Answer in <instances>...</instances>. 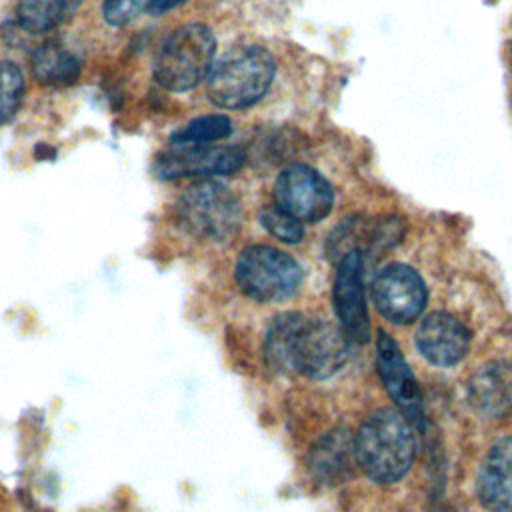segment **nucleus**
<instances>
[{
  "label": "nucleus",
  "mask_w": 512,
  "mask_h": 512,
  "mask_svg": "<svg viewBox=\"0 0 512 512\" xmlns=\"http://www.w3.org/2000/svg\"><path fill=\"white\" fill-rule=\"evenodd\" d=\"M264 358L276 372H296L322 380L346 364L348 338L334 324L284 312L266 328Z\"/></svg>",
  "instance_id": "1"
},
{
  "label": "nucleus",
  "mask_w": 512,
  "mask_h": 512,
  "mask_svg": "<svg viewBox=\"0 0 512 512\" xmlns=\"http://www.w3.org/2000/svg\"><path fill=\"white\" fill-rule=\"evenodd\" d=\"M416 452L410 420L394 408L372 412L354 436L356 464L380 484L400 480L412 466Z\"/></svg>",
  "instance_id": "2"
},
{
  "label": "nucleus",
  "mask_w": 512,
  "mask_h": 512,
  "mask_svg": "<svg viewBox=\"0 0 512 512\" xmlns=\"http://www.w3.org/2000/svg\"><path fill=\"white\" fill-rule=\"evenodd\" d=\"M274 72L276 62L266 48H234L212 64L206 78L208 98L220 108H248L268 92Z\"/></svg>",
  "instance_id": "3"
},
{
  "label": "nucleus",
  "mask_w": 512,
  "mask_h": 512,
  "mask_svg": "<svg viewBox=\"0 0 512 512\" xmlns=\"http://www.w3.org/2000/svg\"><path fill=\"white\" fill-rule=\"evenodd\" d=\"M216 54L214 32L204 24L176 28L158 48L154 80L170 92H186L208 78Z\"/></svg>",
  "instance_id": "4"
},
{
  "label": "nucleus",
  "mask_w": 512,
  "mask_h": 512,
  "mask_svg": "<svg viewBox=\"0 0 512 512\" xmlns=\"http://www.w3.org/2000/svg\"><path fill=\"white\" fill-rule=\"evenodd\" d=\"M180 224L196 238L222 242L240 226V204L232 190L216 180H200L186 188L176 204Z\"/></svg>",
  "instance_id": "5"
},
{
  "label": "nucleus",
  "mask_w": 512,
  "mask_h": 512,
  "mask_svg": "<svg viewBox=\"0 0 512 512\" xmlns=\"http://www.w3.org/2000/svg\"><path fill=\"white\" fill-rule=\"evenodd\" d=\"M240 290L258 302H282L294 296L302 284L298 262L274 246H248L236 260Z\"/></svg>",
  "instance_id": "6"
},
{
  "label": "nucleus",
  "mask_w": 512,
  "mask_h": 512,
  "mask_svg": "<svg viewBox=\"0 0 512 512\" xmlns=\"http://www.w3.org/2000/svg\"><path fill=\"white\" fill-rule=\"evenodd\" d=\"M334 202L328 180L306 164L284 168L274 182V204L300 222L322 220Z\"/></svg>",
  "instance_id": "7"
},
{
  "label": "nucleus",
  "mask_w": 512,
  "mask_h": 512,
  "mask_svg": "<svg viewBox=\"0 0 512 512\" xmlns=\"http://www.w3.org/2000/svg\"><path fill=\"white\" fill-rule=\"evenodd\" d=\"M244 162L246 154L238 146L186 144L162 152L154 160L152 170L160 180L190 176H226L238 172Z\"/></svg>",
  "instance_id": "8"
},
{
  "label": "nucleus",
  "mask_w": 512,
  "mask_h": 512,
  "mask_svg": "<svg viewBox=\"0 0 512 512\" xmlns=\"http://www.w3.org/2000/svg\"><path fill=\"white\" fill-rule=\"evenodd\" d=\"M372 298L386 320L408 324L416 320L426 306V284L414 268L406 264H390L376 276Z\"/></svg>",
  "instance_id": "9"
},
{
  "label": "nucleus",
  "mask_w": 512,
  "mask_h": 512,
  "mask_svg": "<svg viewBox=\"0 0 512 512\" xmlns=\"http://www.w3.org/2000/svg\"><path fill=\"white\" fill-rule=\"evenodd\" d=\"M362 266V254L358 250L340 256L332 290L334 310L342 326L340 330L346 334L348 340L360 344L370 340V320L362 286Z\"/></svg>",
  "instance_id": "10"
},
{
  "label": "nucleus",
  "mask_w": 512,
  "mask_h": 512,
  "mask_svg": "<svg viewBox=\"0 0 512 512\" xmlns=\"http://www.w3.org/2000/svg\"><path fill=\"white\" fill-rule=\"evenodd\" d=\"M376 358H378V374L394 400L396 410H400L410 422L422 420V392L420 386L406 364L398 344L386 334L380 332L376 340Z\"/></svg>",
  "instance_id": "11"
},
{
  "label": "nucleus",
  "mask_w": 512,
  "mask_h": 512,
  "mask_svg": "<svg viewBox=\"0 0 512 512\" xmlns=\"http://www.w3.org/2000/svg\"><path fill=\"white\" fill-rule=\"evenodd\" d=\"M416 346L428 362L436 366H452L466 356L470 332L456 316L448 312H432L416 330Z\"/></svg>",
  "instance_id": "12"
},
{
  "label": "nucleus",
  "mask_w": 512,
  "mask_h": 512,
  "mask_svg": "<svg viewBox=\"0 0 512 512\" xmlns=\"http://www.w3.org/2000/svg\"><path fill=\"white\" fill-rule=\"evenodd\" d=\"M476 490L488 512H512V436L488 450L478 470Z\"/></svg>",
  "instance_id": "13"
},
{
  "label": "nucleus",
  "mask_w": 512,
  "mask_h": 512,
  "mask_svg": "<svg viewBox=\"0 0 512 512\" xmlns=\"http://www.w3.org/2000/svg\"><path fill=\"white\" fill-rule=\"evenodd\" d=\"M470 404L488 418H504L512 412V364L488 362L468 382Z\"/></svg>",
  "instance_id": "14"
},
{
  "label": "nucleus",
  "mask_w": 512,
  "mask_h": 512,
  "mask_svg": "<svg viewBox=\"0 0 512 512\" xmlns=\"http://www.w3.org/2000/svg\"><path fill=\"white\" fill-rule=\"evenodd\" d=\"M354 464V438L346 428H334L326 432L310 448L308 454L310 474H314V478L324 484H338L346 480L352 474Z\"/></svg>",
  "instance_id": "15"
},
{
  "label": "nucleus",
  "mask_w": 512,
  "mask_h": 512,
  "mask_svg": "<svg viewBox=\"0 0 512 512\" xmlns=\"http://www.w3.org/2000/svg\"><path fill=\"white\" fill-rule=\"evenodd\" d=\"M32 76L42 86H68L80 76V60L62 42L48 40L32 54Z\"/></svg>",
  "instance_id": "16"
},
{
  "label": "nucleus",
  "mask_w": 512,
  "mask_h": 512,
  "mask_svg": "<svg viewBox=\"0 0 512 512\" xmlns=\"http://www.w3.org/2000/svg\"><path fill=\"white\" fill-rule=\"evenodd\" d=\"M84 0H18L16 20L30 34H44L74 16Z\"/></svg>",
  "instance_id": "17"
},
{
  "label": "nucleus",
  "mask_w": 512,
  "mask_h": 512,
  "mask_svg": "<svg viewBox=\"0 0 512 512\" xmlns=\"http://www.w3.org/2000/svg\"><path fill=\"white\" fill-rule=\"evenodd\" d=\"M232 134V122L224 114H206L190 120L170 134L172 146L186 144H214Z\"/></svg>",
  "instance_id": "18"
},
{
  "label": "nucleus",
  "mask_w": 512,
  "mask_h": 512,
  "mask_svg": "<svg viewBox=\"0 0 512 512\" xmlns=\"http://www.w3.org/2000/svg\"><path fill=\"white\" fill-rule=\"evenodd\" d=\"M24 72L10 60H0V126L20 108L24 98Z\"/></svg>",
  "instance_id": "19"
},
{
  "label": "nucleus",
  "mask_w": 512,
  "mask_h": 512,
  "mask_svg": "<svg viewBox=\"0 0 512 512\" xmlns=\"http://www.w3.org/2000/svg\"><path fill=\"white\" fill-rule=\"evenodd\" d=\"M260 222L262 226L278 240L294 244L300 242L304 236V226L300 220H296L292 214L284 212L282 208H278L276 204L264 206L260 210Z\"/></svg>",
  "instance_id": "20"
},
{
  "label": "nucleus",
  "mask_w": 512,
  "mask_h": 512,
  "mask_svg": "<svg viewBox=\"0 0 512 512\" xmlns=\"http://www.w3.org/2000/svg\"><path fill=\"white\" fill-rule=\"evenodd\" d=\"M146 6V0H104L102 16L110 26H126Z\"/></svg>",
  "instance_id": "21"
},
{
  "label": "nucleus",
  "mask_w": 512,
  "mask_h": 512,
  "mask_svg": "<svg viewBox=\"0 0 512 512\" xmlns=\"http://www.w3.org/2000/svg\"><path fill=\"white\" fill-rule=\"evenodd\" d=\"M184 2H186V0H146L144 10H146L148 14L158 16V14H164V12H168V10H172V8L180 6V4H184Z\"/></svg>",
  "instance_id": "22"
}]
</instances>
